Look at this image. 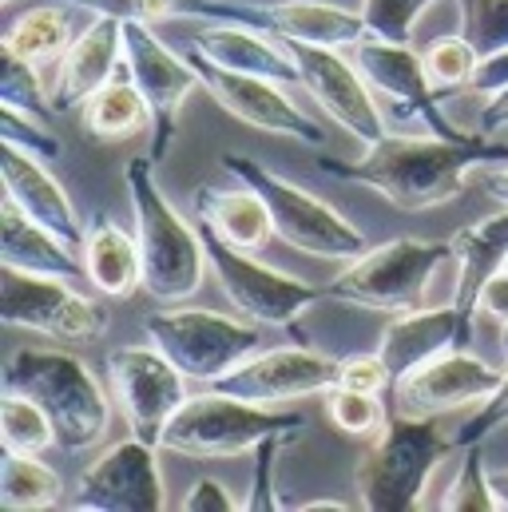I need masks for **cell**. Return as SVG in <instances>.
<instances>
[{"label": "cell", "instance_id": "18", "mask_svg": "<svg viewBox=\"0 0 508 512\" xmlns=\"http://www.w3.org/2000/svg\"><path fill=\"white\" fill-rule=\"evenodd\" d=\"M338 385V362L310 350V346H278L251 354L243 366L223 374L215 389H227L235 397H247L258 405H286L314 393H326Z\"/></svg>", "mask_w": 508, "mask_h": 512}, {"label": "cell", "instance_id": "32", "mask_svg": "<svg viewBox=\"0 0 508 512\" xmlns=\"http://www.w3.org/2000/svg\"><path fill=\"white\" fill-rule=\"evenodd\" d=\"M0 433H4V449H12V453H44L48 445H56V425L44 413V405H36L32 397H24L16 389H4Z\"/></svg>", "mask_w": 508, "mask_h": 512}, {"label": "cell", "instance_id": "15", "mask_svg": "<svg viewBox=\"0 0 508 512\" xmlns=\"http://www.w3.org/2000/svg\"><path fill=\"white\" fill-rule=\"evenodd\" d=\"M159 445L139 441L135 433L104 449L76 485V501L68 505L72 512H163L167 493L155 461Z\"/></svg>", "mask_w": 508, "mask_h": 512}, {"label": "cell", "instance_id": "17", "mask_svg": "<svg viewBox=\"0 0 508 512\" xmlns=\"http://www.w3.org/2000/svg\"><path fill=\"white\" fill-rule=\"evenodd\" d=\"M354 64L362 68V76L370 80V88L381 92L385 100L397 104V112L421 120L433 135L445 139H465L469 131H457L445 112H441V96L429 84L425 72V56L409 48V40H385V36H362L354 44Z\"/></svg>", "mask_w": 508, "mask_h": 512}, {"label": "cell", "instance_id": "7", "mask_svg": "<svg viewBox=\"0 0 508 512\" xmlns=\"http://www.w3.org/2000/svg\"><path fill=\"white\" fill-rule=\"evenodd\" d=\"M223 167L239 179V183H251L254 191L266 199L270 207V219H274V235L302 251V255L326 258V262H354L370 251L366 235L342 219L326 199H318L314 191L274 175L266 163H258L251 155H227Z\"/></svg>", "mask_w": 508, "mask_h": 512}, {"label": "cell", "instance_id": "5", "mask_svg": "<svg viewBox=\"0 0 508 512\" xmlns=\"http://www.w3.org/2000/svg\"><path fill=\"white\" fill-rule=\"evenodd\" d=\"M306 417L278 409V405H258L247 397H235L227 389H207L191 393L179 413L167 421L159 449H171L179 457H239L254 453L258 441L270 433H302Z\"/></svg>", "mask_w": 508, "mask_h": 512}, {"label": "cell", "instance_id": "30", "mask_svg": "<svg viewBox=\"0 0 508 512\" xmlns=\"http://www.w3.org/2000/svg\"><path fill=\"white\" fill-rule=\"evenodd\" d=\"M60 501V473L40 461V453H12L0 457V509L44 512Z\"/></svg>", "mask_w": 508, "mask_h": 512}, {"label": "cell", "instance_id": "51", "mask_svg": "<svg viewBox=\"0 0 508 512\" xmlns=\"http://www.w3.org/2000/svg\"><path fill=\"white\" fill-rule=\"evenodd\" d=\"M4 4H8V0H4Z\"/></svg>", "mask_w": 508, "mask_h": 512}, {"label": "cell", "instance_id": "29", "mask_svg": "<svg viewBox=\"0 0 508 512\" xmlns=\"http://www.w3.org/2000/svg\"><path fill=\"white\" fill-rule=\"evenodd\" d=\"M80 128H84L88 139H100V143L131 139L143 128H151V104L139 92V84L131 80L127 60L116 80H108L100 92H92L80 104Z\"/></svg>", "mask_w": 508, "mask_h": 512}, {"label": "cell", "instance_id": "48", "mask_svg": "<svg viewBox=\"0 0 508 512\" xmlns=\"http://www.w3.org/2000/svg\"><path fill=\"white\" fill-rule=\"evenodd\" d=\"M294 512H350V505H342V501H310V505H298Z\"/></svg>", "mask_w": 508, "mask_h": 512}, {"label": "cell", "instance_id": "6", "mask_svg": "<svg viewBox=\"0 0 508 512\" xmlns=\"http://www.w3.org/2000/svg\"><path fill=\"white\" fill-rule=\"evenodd\" d=\"M457 258L453 239H417V235H397L381 247H370L362 258H354L330 286L326 298L350 302L362 310L381 314H405L421 310L433 274Z\"/></svg>", "mask_w": 508, "mask_h": 512}, {"label": "cell", "instance_id": "46", "mask_svg": "<svg viewBox=\"0 0 508 512\" xmlns=\"http://www.w3.org/2000/svg\"><path fill=\"white\" fill-rule=\"evenodd\" d=\"M508 128V88L489 96L485 108H481V135H497V131Z\"/></svg>", "mask_w": 508, "mask_h": 512}, {"label": "cell", "instance_id": "34", "mask_svg": "<svg viewBox=\"0 0 508 512\" xmlns=\"http://www.w3.org/2000/svg\"><path fill=\"white\" fill-rule=\"evenodd\" d=\"M0 104L16 108V112H28L36 120H52L56 108H52V88H44V80L36 76V64L0 48Z\"/></svg>", "mask_w": 508, "mask_h": 512}, {"label": "cell", "instance_id": "49", "mask_svg": "<svg viewBox=\"0 0 508 512\" xmlns=\"http://www.w3.org/2000/svg\"><path fill=\"white\" fill-rule=\"evenodd\" d=\"M493 489H497L501 512H508V469H497V473H493Z\"/></svg>", "mask_w": 508, "mask_h": 512}, {"label": "cell", "instance_id": "12", "mask_svg": "<svg viewBox=\"0 0 508 512\" xmlns=\"http://www.w3.org/2000/svg\"><path fill=\"white\" fill-rule=\"evenodd\" d=\"M124 60L131 80L139 84V92L151 104V143L147 155L155 163L167 159L175 131H179V108L183 100L203 88L199 72L191 68L187 56H175L171 44H163L147 20H124Z\"/></svg>", "mask_w": 508, "mask_h": 512}, {"label": "cell", "instance_id": "4", "mask_svg": "<svg viewBox=\"0 0 508 512\" xmlns=\"http://www.w3.org/2000/svg\"><path fill=\"white\" fill-rule=\"evenodd\" d=\"M457 449V437L437 429V417H401L385 421L374 445L358 461V501L370 512L421 509L433 469Z\"/></svg>", "mask_w": 508, "mask_h": 512}, {"label": "cell", "instance_id": "31", "mask_svg": "<svg viewBox=\"0 0 508 512\" xmlns=\"http://www.w3.org/2000/svg\"><path fill=\"white\" fill-rule=\"evenodd\" d=\"M72 40H76V36H72L68 12L52 8V4H40V8H28L24 16H16V20L8 24V32L0 36V48L24 56V60H32V64H48V60L64 56Z\"/></svg>", "mask_w": 508, "mask_h": 512}, {"label": "cell", "instance_id": "1", "mask_svg": "<svg viewBox=\"0 0 508 512\" xmlns=\"http://www.w3.org/2000/svg\"><path fill=\"white\" fill-rule=\"evenodd\" d=\"M508 163V143H493L489 135L473 131L465 139L445 135H381L366 147L362 159H318V167L334 179L362 183L378 191L401 211H429L441 203H453L469 175L481 167Z\"/></svg>", "mask_w": 508, "mask_h": 512}, {"label": "cell", "instance_id": "40", "mask_svg": "<svg viewBox=\"0 0 508 512\" xmlns=\"http://www.w3.org/2000/svg\"><path fill=\"white\" fill-rule=\"evenodd\" d=\"M48 120H36L28 112H16L8 104H0V143H16L40 159H56L60 155V139L44 128Z\"/></svg>", "mask_w": 508, "mask_h": 512}, {"label": "cell", "instance_id": "9", "mask_svg": "<svg viewBox=\"0 0 508 512\" xmlns=\"http://www.w3.org/2000/svg\"><path fill=\"white\" fill-rule=\"evenodd\" d=\"M203 247L207 262L219 278V290L227 294V302L262 326H278V330H294L298 318L326 298V286H314L306 278H294L286 270H274L266 262H258L254 251H243L235 243H227L223 235H215L211 227H203Z\"/></svg>", "mask_w": 508, "mask_h": 512}, {"label": "cell", "instance_id": "3", "mask_svg": "<svg viewBox=\"0 0 508 512\" xmlns=\"http://www.w3.org/2000/svg\"><path fill=\"white\" fill-rule=\"evenodd\" d=\"M4 389H16L44 405L56 425V445L64 453L96 449V441L108 433V397L96 374L68 350H16L4 366Z\"/></svg>", "mask_w": 508, "mask_h": 512}, {"label": "cell", "instance_id": "21", "mask_svg": "<svg viewBox=\"0 0 508 512\" xmlns=\"http://www.w3.org/2000/svg\"><path fill=\"white\" fill-rule=\"evenodd\" d=\"M453 346H469L465 342V330H461V314L457 306H433V310H405L397 314L385 330H381V346L378 354L385 358L393 382L413 374L417 366L433 362L437 354L453 350Z\"/></svg>", "mask_w": 508, "mask_h": 512}, {"label": "cell", "instance_id": "28", "mask_svg": "<svg viewBox=\"0 0 508 512\" xmlns=\"http://www.w3.org/2000/svg\"><path fill=\"white\" fill-rule=\"evenodd\" d=\"M72 8L84 12H104V16H120V20H223V24H247L266 32V8L254 4H231V0H64Z\"/></svg>", "mask_w": 508, "mask_h": 512}, {"label": "cell", "instance_id": "25", "mask_svg": "<svg viewBox=\"0 0 508 512\" xmlns=\"http://www.w3.org/2000/svg\"><path fill=\"white\" fill-rule=\"evenodd\" d=\"M266 32L294 44H322V48H354L362 36H370L362 8H338L326 0H282L266 4Z\"/></svg>", "mask_w": 508, "mask_h": 512}, {"label": "cell", "instance_id": "20", "mask_svg": "<svg viewBox=\"0 0 508 512\" xmlns=\"http://www.w3.org/2000/svg\"><path fill=\"white\" fill-rule=\"evenodd\" d=\"M124 68V20L96 12V20L68 44L56 84H52V108L60 112H80V104L100 92L108 80H116Z\"/></svg>", "mask_w": 508, "mask_h": 512}, {"label": "cell", "instance_id": "10", "mask_svg": "<svg viewBox=\"0 0 508 512\" xmlns=\"http://www.w3.org/2000/svg\"><path fill=\"white\" fill-rule=\"evenodd\" d=\"M0 322L16 330H36L60 342H88L108 330V306L76 294L68 278L4 266L0 270Z\"/></svg>", "mask_w": 508, "mask_h": 512}, {"label": "cell", "instance_id": "37", "mask_svg": "<svg viewBox=\"0 0 508 512\" xmlns=\"http://www.w3.org/2000/svg\"><path fill=\"white\" fill-rule=\"evenodd\" d=\"M457 8H461V36L481 56L508 48V0H457Z\"/></svg>", "mask_w": 508, "mask_h": 512}, {"label": "cell", "instance_id": "33", "mask_svg": "<svg viewBox=\"0 0 508 512\" xmlns=\"http://www.w3.org/2000/svg\"><path fill=\"white\" fill-rule=\"evenodd\" d=\"M425 72H429V84L441 100L449 96H461L473 88V72L481 64V52L465 40V36H437L425 52Z\"/></svg>", "mask_w": 508, "mask_h": 512}, {"label": "cell", "instance_id": "41", "mask_svg": "<svg viewBox=\"0 0 508 512\" xmlns=\"http://www.w3.org/2000/svg\"><path fill=\"white\" fill-rule=\"evenodd\" d=\"M501 425H508V370L501 385H497V393L489 397V401H481L477 405V413L457 429V445L465 449V445H481L489 433H497Z\"/></svg>", "mask_w": 508, "mask_h": 512}, {"label": "cell", "instance_id": "39", "mask_svg": "<svg viewBox=\"0 0 508 512\" xmlns=\"http://www.w3.org/2000/svg\"><path fill=\"white\" fill-rule=\"evenodd\" d=\"M290 437H294V433H270L266 441H258V445H254V481H251L247 501H243V509L247 512L286 509V505L278 501V493H274V457L282 453V445H286Z\"/></svg>", "mask_w": 508, "mask_h": 512}, {"label": "cell", "instance_id": "2", "mask_svg": "<svg viewBox=\"0 0 508 512\" xmlns=\"http://www.w3.org/2000/svg\"><path fill=\"white\" fill-rule=\"evenodd\" d=\"M124 183L143 255V290L159 302H187L199 290L203 270L211 266L199 223H187L171 207V199L155 183V159L147 151L127 159Z\"/></svg>", "mask_w": 508, "mask_h": 512}, {"label": "cell", "instance_id": "50", "mask_svg": "<svg viewBox=\"0 0 508 512\" xmlns=\"http://www.w3.org/2000/svg\"><path fill=\"white\" fill-rule=\"evenodd\" d=\"M501 354H505V366H508V326H501Z\"/></svg>", "mask_w": 508, "mask_h": 512}, {"label": "cell", "instance_id": "38", "mask_svg": "<svg viewBox=\"0 0 508 512\" xmlns=\"http://www.w3.org/2000/svg\"><path fill=\"white\" fill-rule=\"evenodd\" d=\"M437 0H362V16L370 36H385V40H409L421 12L433 8Z\"/></svg>", "mask_w": 508, "mask_h": 512}, {"label": "cell", "instance_id": "14", "mask_svg": "<svg viewBox=\"0 0 508 512\" xmlns=\"http://www.w3.org/2000/svg\"><path fill=\"white\" fill-rule=\"evenodd\" d=\"M282 44L294 56V64L302 72V88L318 100V108L338 128L350 131L362 147L378 143L385 135V120H381L378 100H374V88L362 76V68L354 64V56L346 60L342 48H322V44H294V40H282Z\"/></svg>", "mask_w": 508, "mask_h": 512}, {"label": "cell", "instance_id": "36", "mask_svg": "<svg viewBox=\"0 0 508 512\" xmlns=\"http://www.w3.org/2000/svg\"><path fill=\"white\" fill-rule=\"evenodd\" d=\"M326 413L330 421L350 433V437H378L385 429V405H381V393H366V389H346V385H330L326 393Z\"/></svg>", "mask_w": 508, "mask_h": 512}, {"label": "cell", "instance_id": "42", "mask_svg": "<svg viewBox=\"0 0 508 512\" xmlns=\"http://www.w3.org/2000/svg\"><path fill=\"white\" fill-rule=\"evenodd\" d=\"M338 385L346 389H366V393H385L393 389V374L381 354H354L338 362Z\"/></svg>", "mask_w": 508, "mask_h": 512}, {"label": "cell", "instance_id": "23", "mask_svg": "<svg viewBox=\"0 0 508 512\" xmlns=\"http://www.w3.org/2000/svg\"><path fill=\"white\" fill-rule=\"evenodd\" d=\"M453 251H457V262H461L453 306L461 314L465 342H473V326H477V314H481V290L489 286V278L497 270H505L508 262V207L505 215H493V219H485L477 227L457 231L453 235Z\"/></svg>", "mask_w": 508, "mask_h": 512}, {"label": "cell", "instance_id": "24", "mask_svg": "<svg viewBox=\"0 0 508 512\" xmlns=\"http://www.w3.org/2000/svg\"><path fill=\"white\" fill-rule=\"evenodd\" d=\"M239 183V179H235ZM195 223L211 227L215 235H223L227 243L243 247V251H262L274 235V219L266 199L254 191L251 183L239 187H219V183H203L195 191Z\"/></svg>", "mask_w": 508, "mask_h": 512}, {"label": "cell", "instance_id": "35", "mask_svg": "<svg viewBox=\"0 0 508 512\" xmlns=\"http://www.w3.org/2000/svg\"><path fill=\"white\" fill-rule=\"evenodd\" d=\"M441 512H501L497 489H493V473L485 469V453L481 445H465V461L453 477V485L445 489V497L437 501Z\"/></svg>", "mask_w": 508, "mask_h": 512}, {"label": "cell", "instance_id": "47", "mask_svg": "<svg viewBox=\"0 0 508 512\" xmlns=\"http://www.w3.org/2000/svg\"><path fill=\"white\" fill-rule=\"evenodd\" d=\"M481 183H485V195H489V199H497L501 207H508V163H501V167H489Z\"/></svg>", "mask_w": 508, "mask_h": 512}, {"label": "cell", "instance_id": "43", "mask_svg": "<svg viewBox=\"0 0 508 512\" xmlns=\"http://www.w3.org/2000/svg\"><path fill=\"white\" fill-rule=\"evenodd\" d=\"M243 509L235 501V493L227 485H219L215 477H203L187 497H183V512H235Z\"/></svg>", "mask_w": 508, "mask_h": 512}, {"label": "cell", "instance_id": "45", "mask_svg": "<svg viewBox=\"0 0 508 512\" xmlns=\"http://www.w3.org/2000/svg\"><path fill=\"white\" fill-rule=\"evenodd\" d=\"M481 314H489L497 326H508V266L497 270L481 290Z\"/></svg>", "mask_w": 508, "mask_h": 512}, {"label": "cell", "instance_id": "27", "mask_svg": "<svg viewBox=\"0 0 508 512\" xmlns=\"http://www.w3.org/2000/svg\"><path fill=\"white\" fill-rule=\"evenodd\" d=\"M0 266H20V270H36V274H56V278H80L84 274V258L72 251L60 235H52L48 227L32 223L16 203L4 199L0 207Z\"/></svg>", "mask_w": 508, "mask_h": 512}, {"label": "cell", "instance_id": "19", "mask_svg": "<svg viewBox=\"0 0 508 512\" xmlns=\"http://www.w3.org/2000/svg\"><path fill=\"white\" fill-rule=\"evenodd\" d=\"M0 175H4V199L16 203L32 223L48 227L52 235H60L72 251L84 247V223L68 199V191L60 187V179L40 163V155L4 143L0 147Z\"/></svg>", "mask_w": 508, "mask_h": 512}, {"label": "cell", "instance_id": "22", "mask_svg": "<svg viewBox=\"0 0 508 512\" xmlns=\"http://www.w3.org/2000/svg\"><path fill=\"white\" fill-rule=\"evenodd\" d=\"M187 44H195L207 60L235 68V72H251L266 76L278 84H302V72L294 64V56L286 52V44H270L258 28L247 24H223V20H199V28H191Z\"/></svg>", "mask_w": 508, "mask_h": 512}, {"label": "cell", "instance_id": "16", "mask_svg": "<svg viewBox=\"0 0 508 512\" xmlns=\"http://www.w3.org/2000/svg\"><path fill=\"white\" fill-rule=\"evenodd\" d=\"M505 374H497L485 358L453 346L413 374L393 382V413L401 417H441L465 405H481L497 393Z\"/></svg>", "mask_w": 508, "mask_h": 512}, {"label": "cell", "instance_id": "8", "mask_svg": "<svg viewBox=\"0 0 508 512\" xmlns=\"http://www.w3.org/2000/svg\"><path fill=\"white\" fill-rule=\"evenodd\" d=\"M147 342H155L191 382L215 385L223 374L258 354V330L231 314H215L203 306H179L143 318Z\"/></svg>", "mask_w": 508, "mask_h": 512}, {"label": "cell", "instance_id": "11", "mask_svg": "<svg viewBox=\"0 0 508 512\" xmlns=\"http://www.w3.org/2000/svg\"><path fill=\"white\" fill-rule=\"evenodd\" d=\"M108 378L116 389V405L124 409L127 429L159 445L167 421L179 413V405L191 397L187 393V374L151 342V346H120L108 354Z\"/></svg>", "mask_w": 508, "mask_h": 512}, {"label": "cell", "instance_id": "44", "mask_svg": "<svg viewBox=\"0 0 508 512\" xmlns=\"http://www.w3.org/2000/svg\"><path fill=\"white\" fill-rule=\"evenodd\" d=\"M508 88V48L501 52H493V56H481V64H477V72H473V96H497V92H505Z\"/></svg>", "mask_w": 508, "mask_h": 512}, {"label": "cell", "instance_id": "26", "mask_svg": "<svg viewBox=\"0 0 508 512\" xmlns=\"http://www.w3.org/2000/svg\"><path fill=\"white\" fill-rule=\"evenodd\" d=\"M84 278L108 294V298H131L143 286V255H139V239L127 235L112 215H96L84 231Z\"/></svg>", "mask_w": 508, "mask_h": 512}, {"label": "cell", "instance_id": "13", "mask_svg": "<svg viewBox=\"0 0 508 512\" xmlns=\"http://www.w3.org/2000/svg\"><path fill=\"white\" fill-rule=\"evenodd\" d=\"M187 60L191 68L199 72V84L203 92L223 108L231 112L235 120H243L254 131H270V135H290L298 143H310V147H326V131L318 128V120H310L278 84V80H266V76H251V72H235V68H223L215 60H207L195 44L187 48Z\"/></svg>", "mask_w": 508, "mask_h": 512}]
</instances>
